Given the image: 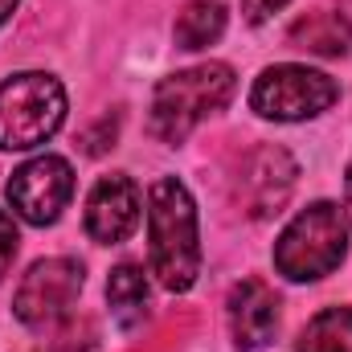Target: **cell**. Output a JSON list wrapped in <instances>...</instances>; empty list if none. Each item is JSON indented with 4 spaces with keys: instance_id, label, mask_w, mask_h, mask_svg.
Instances as JSON below:
<instances>
[{
    "instance_id": "8992f818",
    "label": "cell",
    "mask_w": 352,
    "mask_h": 352,
    "mask_svg": "<svg viewBox=\"0 0 352 352\" xmlns=\"http://www.w3.org/2000/svg\"><path fill=\"white\" fill-rule=\"evenodd\" d=\"M78 291H82V263L45 258V263H33L29 274L21 278L12 295V311L25 328L50 332L70 316V307L78 303Z\"/></svg>"
},
{
    "instance_id": "9c48e42d",
    "label": "cell",
    "mask_w": 352,
    "mask_h": 352,
    "mask_svg": "<svg viewBox=\"0 0 352 352\" xmlns=\"http://www.w3.org/2000/svg\"><path fill=\"white\" fill-rule=\"evenodd\" d=\"M295 160L283 148H258L254 156H246L242 176H238V197L246 205L250 217H270L287 205L291 188H295Z\"/></svg>"
},
{
    "instance_id": "e0dca14e",
    "label": "cell",
    "mask_w": 352,
    "mask_h": 352,
    "mask_svg": "<svg viewBox=\"0 0 352 352\" xmlns=\"http://www.w3.org/2000/svg\"><path fill=\"white\" fill-rule=\"evenodd\" d=\"M16 4H21V0H0V25H4V21L16 12Z\"/></svg>"
},
{
    "instance_id": "2e32d148",
    "label": "cell",
    "mask_w": 352,
    "mask_h": 352,
    "mask_svg": "<svg viewBox=\"0 0 352 352\" xmlns=\"http://www.w3.org/2000/svg\"><path fill=\"white\" fill-rule=\"evenodd\" d=\"M287 4H291V0H242V16H246L250 25H263L274 12H283Z\"/></svg>"
},
{
    "instance_id": "7c38bea8",
    "label": "cell",
    "mask_w": 352,
    "mask_h": 352,
    "mask_svg": "<svg viewBox=\"0 0 352 352\" xmlns=\"http://www.w3.org/2000/svg\"><path fill=\"white\" fill-rule=\"evenodd\" d=\"M221 33H226V4L221 0H188L173 25L176 45L188 50V54L213 45Z\"/></svg>"
},
{
    "instance_id": "277c9868",
    "label": "cell",
    "mask_w": 352,
    "mask_h": 352,
    "mask_svg": "<svg viewBox=\"0 0 352 352\" xmlns=\"http://www.w3.org/2000/svg\"><path fill=\"white\" fill-rule=\"evenodd\" d=\"M66 123V90L54 74L29 70L0 82V152H29Z\"/></svg>"
},
{
    "instance_id": "52a82bcc",
    "label": "cell",
    "mask_w": 352,
    "mask_h": 352,
    "mask_svg": "<svg viewBox=\"0 0 352 352\" xmlns=\"http://www.w3.org/2000/svg\"><path fill=\"white\" fill-rule=\"evenodd\" d=\"M8 205L29 226H54L74 197V168L62 156H33L8 180Z\"/></svg>"
},
{
    "instance_id": "30bf717a",
    "label": "cell",
    "mask_w": 352,
    "mask_h": 352,
    "mask_svg": "<svg viewBox=\"0 0 352 352\" xmlns=\"http://www.w3.org/2000/svg\"><path fill=\"white\" fill-rule=\"evenodd\" d=\"M230 336L242 352H258L274 340L278 332V299L263 278H242L230 291Z\"/></svg>"
},
{
    "instance_id": "ac0fdd59",
    "label": "cell",
    "mask_w": 352,
    "mask_h": 352,
    "mask_svg": "<svg viewBox=\"0 0 352 352\" xmlns=\"http://www.w3.org/2000/svg\"><path fill=\"white\" fill-rule=\"evenodd\" d=\"M41 352H78L74 344H50V349H41Z\"/></svg>"
},
{
    "instance_id": "d6986e66",
    "label": "cell",
    "mask_w": 352,
    "mask_h": 352,
    "mask_svg": "<svg viewBox=\"0 0 352 352\" xmlns=\"http://www.w3.org/2000/svg\"><path fill=\"white\" fill-rule=\"evenodd\" d=\"M344 192H349V205H352V164H349V176H344Z\"/></svg>"
},
{
    "instance_id": "5bb4252c",
    "label": "cell",
    "mask_w": 352,
    "mask_h": 352,
    "mask_svg": "<svg viewBox=\"0 0 352 352\" xmlns=\"http://www.w3.org/2000/svg\"><path fill=\"white\" fill-rule=\"evenodd\" d=\"M295 352H352V307L320 311L303 332Z\"/></svg>"
},
{
    "instance_id": "4fadbf2b",
    "label": "cell",
    "mask_w": 352,
    "mask_h": 352,
    "mask_svg": "<svg viewBox=\"0 0 352 352\" xmlns=\"http://www.w3.org/2000/svg\"><path fill=\"white\" fill-rule=\"evenodd\" d=\"M291 41H295L299 50L336 58V54H349L352 33H349V25H344L340 12H307V16L291 29Z\"/></svg>"
},
{
    "instance_id": "3957f363",
    "label": "cell",
    "mask_w": 352,
    "mask_h": 352,
    "mask_svg": "<svg viewBox=\"0 0 352 352\" xmlns=\"http://www.w3.org/2000/svg\"><path fill=\"white\" fill-rule=\"evenodd\" d=\"M349 213L336 201L307 205L274 242V270L291 283H316L344 263L349 250Z\"/></svg>"
},
{
    "instance_id": "ba28073f",
    "label": "cell",
    "mask_w": 352,
    "mask_h": 352,
    "mask_svg": "<svg viewBox=\"0 0 352 352\" xmlns=\"http://www.w3.org/2000/svg\"><path fill=\"white\" fill-rule=\"evenodd\" d=\"M140 188L135 180L123 173H111L102 176L87 197V234L102 246H115L123 238L135 234L140 226Z\"/></svg>"
},
{
    "instance_id": "6da1fadb",
    "label": "cell",
    "mask_w": 352,
    "mask_h": 352,
    "mask_svg": "<svg viewBox=\"0 0 352 352\" xmlns=\"http://www.w3.org/2000/svg\"><path fill=\"white\" fill-rule=\"evenodd\" d=\"M148 250L164 291H188L201 270L197 205L176 176H160L148 192Z\"/></svg>"
},
{
    "instance_id": "9a60e30c",
    "label": "cell",
    "mask_w": 352,
    "mask_h": 352,
    "mask_svg": "<svg viewBox=\"0 0 352 352\" xmlns=\"http://www.w3.org/2000/svg\"><path fill=\"white\" fill-rule=\"evenodd\" d=\"M16 242H21L16 221H12V213L0 209V278L8 274V266H12V258H16Z\"/></svg>"
},
{
    "instance_id": "8fae6325",
    "label": "cell",
    "mask_w": 352,
    "mask_h": 352,
    "mask_svg": "<svg viewBox=\"0 0 352 352\" xmlns=\"http://www.w3.org/2000/svg\"><path fill=\"white\" fill-rule=\"evenodd\" d=\"M107 303L119 328H140L148 320V278L135 263H123L107 278Z\"/></svg>"
},
{
    "instance_id": "5b68a950",
    "label": "cell",
    "mask_w": 352,
    "mask_h": 352,
    "mask_svg": "<svg viewBox=\"0 0 352 352\" xmlns=\"http://www.w3.org/2000/svg\"><path fill=\"white\" fill-rule=\"evenodd\" d=\"M336 98H340V87H336L324 70L295 66V62L266 66L263 74L254 78V87H250V107H254L263 119H274V123H303V119H316V115H324Z\"/></svg>"
},
{
    "instance_id": "7a4b0ae2",
    "label": "cell",
    "mask_w": 352,
    "mask_h": 352,
    "mask_svg": "<svg viewBox=\"0 0 352 352\" xmlns=\"http://www.w3.org/2000/svg\"><path fill=\"white\" fill-rule=\"evenodd\" d=\"M238 90V78L226 62H201L168 74L152 94V131L164 144H184L192 127L217 115Z\"/></svg>"
}]
</instances>
